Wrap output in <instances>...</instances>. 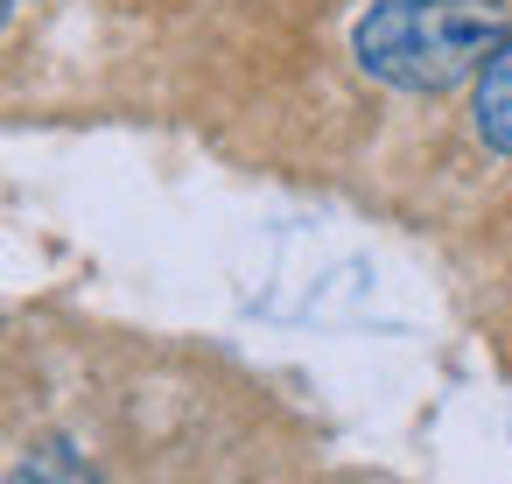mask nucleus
<instances>
[{
    "label": "nucleus",
    "mask_w": 512,
    "mask_h": 484,
    "mask_svg": "<svg viewBox=\"0 0 512 484\" xmlns=\"http://www.w3.org/2000/svg\"><path fill=\"white\" fill-rule=\"evenodd\" d=\"M512 36V0H372L351 22V57L372 85L442 99Z\"/></svg>",
    "instance_id": "obj_1"
},
{
    "label": "nucleus",
    "mask_w": 512,
    "mask_h": 484,
    "mask_svg": "<svg viewBox=\"0 0 512 484\" xmlns=\"http://www.w3.org/2000/svg\"><path fill=\"white\" fill-rule=\"evenodd\" d=\"M22 8H29V0H0V29H8V22H15Z\"/></svg>",
    "instance_id": "obj_4"
},
{
    "label": "nucleus",
    "mask_w": 512,
    "mask_h": 484,
    "mask_svg": "<svg viewBox=\"0 0 512 484\" xmlns=\"http://www.w3.org/2000/svg\"><path fill=\"white\" fill-rule=\"evenodd\" d=\"M8 484H106L71 442H36L15 470H8Z\"/></svg>",
    "instance_id": "obj_3"
},
{
    "label": "nucleus",
    "mask_w": 512,
    "mask_h": 484,
    "mask_svg": "<svg viewBox=\"0 0 512 484\" xmlns=\"http://www.w3.org/2000/svg\"><path fill=\"white\" fill-rule=\"evenodd\" d=\"M470 127H477V141L498 155V162H512V36L484 57V71L470 78Z\"/></svg>",
    "instance_id": "obj_2"
}]
</instances>
